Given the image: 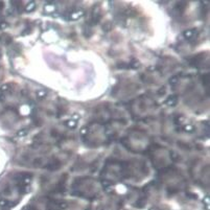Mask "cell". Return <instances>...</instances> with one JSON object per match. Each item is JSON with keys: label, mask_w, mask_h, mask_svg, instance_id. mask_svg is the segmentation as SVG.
<instances>
[{"label": "cell", "mask_w": 210, "mask_h": 210, "mask_svg": "<svg viewBox=\"0 0 210 210\" xmlns=\"http://www.w3.org/2000/svg\"><path fill=\"white\" fill-rule=\"evenodd\" d=\"M60 165H61V164H60V162H59V160L54 159L51 163L47 164L46 168H47V169H49V170H57V169L60 168Z\"/></svg>", "instance_id": "obj_1"}, {"label": "cell", "mask_w": 210, "mask_h": 210, "mask_svg": "<svg viewBox=\"0 0 210 210\" xmlns=\"http://www.w3.org/2000/svg\"><path fill=\"white\" fill-rule=\"evenodd\" d=\"M177 103H178V96L177 95H170L168 98L165 100V104L167 105V106H170V107L175 106Z\"/></svg>", "instance_id": "obj_2"}, {"label": "cell", "mask_w": 210, "mask_h": 210, "mask_svg": "<svg viewBox=\"0 0 210 210\" xmlns=\"http://www.w3.org/2000/svg\"><path fill=\"white\" fill-rule=\"evenodd\" d=\"M83 15H84L83 10H78V12H75V13H71L70 14V20H76V19L80 18Z\"/></svg>", "instance_id": "obj_3"}, {"label": "cell", "mask_w": 210, "mask_h": 210, "mask_svg": "<svg viewBox=\"0 0 210 210\" xmlns=\"http://www.w3.org/2000/svg\"><path fill=\"white\" fill-rule=\"evenodd\" d=\"M195 33V29H187L184 31V38H186V39H190V38L193 36Z\"/></svg>", "instance_id": "obj_4"}, {"label": "cell", "mask_w": 210, "mask_h": 210, "mask_svg": "<svg viewBox=\"0 0 210 210\" xmlns=\"http://www.w3.org/2000/svg\"><path fill=\"white\" fill-rule=\"evenodd\" d=\"M35 8H36V3H35L34 1H30L28 4L26 5L25 10H26V12H33V10L35 9Z\"/></svg>", "instance_id": "obj_5"}, {"label": "cell", "mask_w": 210, "mask_h": 210, "mask_svg": "<svg viewBox=\"0 0 210 210\" xmlns=\"http://www.w3.org/2000/svg\"><path fill=\"white\" fill-rule=\"evenodd\" d=\"M65 124L67 125L68 128H70V129H74L76 127V122L74 120H72V119L71 120H67V121L65 122Z\"/></svg>", "instance_id": "obj_6"}, {"label": "cell", "mask_w": 210, "mask_h": 210, "mask_svg": "<svg viewBox=\"0 0 210 210\" xmlns=\"http://www.w3.org/2000/svg\"><path fill=\"white\" fill-rule=\"evenodd\" d=\"M209 79H210V75L208 74H204L202 78V80H203V84H204L205 86H208L209 85Z\"/></svg>", "instance_id": "obj_7"}, {"label": "cell", "mask_w": 210, "mask_h": 210, "mask_svg": "<svg viewBox=\"0 0 210 210\" xmlns=\"http://www.w3.org/2000/svg\"><path fill=\"white\" fill-rule=\"evenodd\" d=\"M46 94H47V92L45 90H40L37 92V97L38 98H43V97L46 96Z\"/></svg>", "instance_id": "obj_8"}, {"label": "cell", "mask_w": 210, "mask_h": 210, "mask_svg": "<svg viewBox=\"0 0 210 210\" xmlns=\"http://www.w3.org/2000/svg\"><path fill=\"white\" fill-rule=\"evenodd\" d=\"M193 129H194V128H193V125H192V124H186V125H185V127L183 128V130H184L185 132H187V133H190V132L193 131Z\"/></svg>", "instance_id": "obj_9"}, {"label": "cell", "mask_w": 210, "mask_h": 210, "mask_svg": "<svg viewBox=\"0 0 210 210\" xmlns=\"http://www.w3.org/2000/svg\"><path fill=\"white\" fill-rule=\"evenodd\" d=\"M178 79H179V75H175L171 79H169V84H171V85H175V84H177Z\"/></svg>", "instance_id": "obj_10"}, {"label": "cell", "mask_w": 210, "mask_h": 210, "mask_svg": "<svg viewBox=\"0 0 210 210\" xmlns=\"http://www.w3.org/2000/svg\"><path fill=\"white\" fill-rule=\"evenodd\" d=\"M34 165H37V166H39V165H41L42 163H43V159L42 158H36L34 160Z\"/></svg>", "instance_id": "obj_11"}, {"label": "cell", "mask_w": 210, "mask_h": 210, "mask_svg": "<svg viewBox=\"0 0 210 210\" xmlns=\"http://www.w3.org/2000/svg\"><path fill=\"white\" fill-rule=\"evenodd\" d=\"M27 133H28V131L25 130V129H24V130H20L18 132V136H19V137H24V136L27 135Z\"/></svg>", "instance_id": "obj_12"}, {"label": "cell", "mask_w": 210, "mask_h": 210, "mask_svg": "<svg viewBox=\"0 0 210 210\" xmlns=\"http://www.w3.org/2000/svg\"><path fill=\"white\" fill-rule=\"evenodd\" d=\"M9 88V84H4V85H2V87H1V91H8Z\"/></svg>", "instance_id": "obj_13"}, {"label": "cell", "mask_w": 210, "mask_h": 210, "mask_svg": "<svg viewBox=\"0 0 210 210\" xmlns=\"http://www.w3.org/2000/svg\"><path fill=\"white\" fill-rule=\"evenodd\" d=\"M87 132H88V128H87V127H84L82 130H80V134H82V135H85Z\"/></svg>", "instance_id": "obj_14"}, {"label": "cell", "mask_w": 210, "mask_h": 210, "mask_svg": "<svg viewBox=\"0 0 210 210\" xmlns=\"http://www.w3.org/2000/svg\"><path fill=\"white\" fill-rule=\"evenodd\" d=\"M0 205H3V206H4V205H6V201H4V200H1V201H0Z\"/></svg>", "instance_id": "obj_15"}, {"label": "cell", "mask_w": 210, "mask_h": 210, "mask_svg": "<svg viewBox=\"0 0 210 210\" xmlns=\"http://www.w3.org/2000/svg\"><path fill=\"white\" fill-rule=\"evenodd\" d=\"M78 118H79V116H78V115H73V119H78Z\"/></svg>", "instance_id": "obj_16"}]
</instances>
